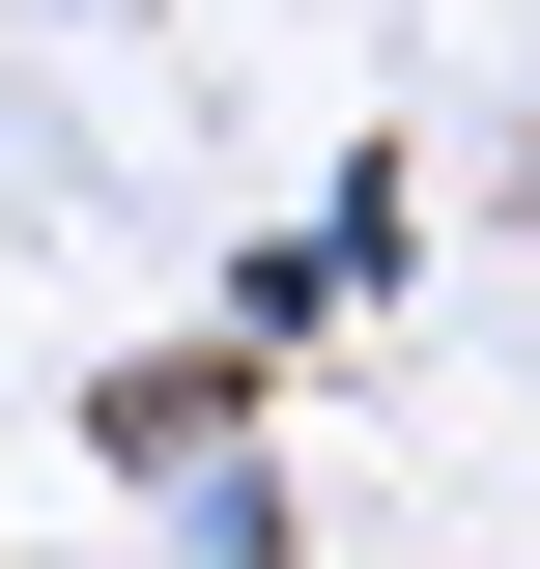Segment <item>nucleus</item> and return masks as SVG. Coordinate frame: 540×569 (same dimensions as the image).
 Returning <instances> with one entry per match:
<instances>
[{"mask_svg":"<svg viewBox=\"0 0 540 569\" xmlns=\"http://www.w3.org/2000/svg\"><path fill=\"white\" fill-rule=\"evenodd\" d=\"M370 284H399V171H341V200L284 228L257 284H228V342H313V313H370Z\"/></svg>","mask_w":540,"mask_h":569,"instance_id":"obj_1","label":"nucleus"},{"mask_svg":"<svg viewBox=\"0 0 540 569\" xmlns=\"http://www.w3.org/2000/svg\"><path fill=\"white\" fill-rule=\"evenodd\" d=\"M142 512H171V569H284V456H257V427H171Z\"/></svg>","mask_w":540,"mask_h":569,"instance_id":"obj_2","label":"nucleus"}]
</instances>
